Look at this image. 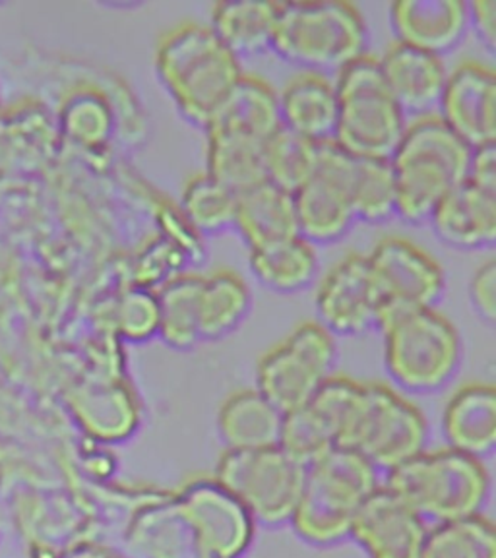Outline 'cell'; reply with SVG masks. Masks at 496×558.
I'll list each match as a JSON object with an SVG mask.
<instances>
[{
    "mask_svg": "<svg viewBox=\"0 0 496 558\" xmlns=\"http://www.w3.org/2000/svg\"><path fill=\"white\" fill-rule=\"evenodd\" d=\"M154 66L179 113L206 129L244 70L241 59L221 44L208 22L184 20L159 35Z\"/></svg>",
    "mask_w": 496,
    "mask_h": 558,
    "instance_id": "cell-1",
    "label": "cell"
},
{
    "mask_svg": "<svg viewBox=\"0 0 496 558\" xmlns=\"http://www.w3.org/2000/svg\"><path fill=\"white\" fill-rule=\"evenodd\" d=\"M471 154L473 149L438 114L410 119L390 156L398 218L411 226L428 221L446 194L468 179Z\"/></svg>",
    "mask_w": 496,
    "mask_h": 558,
    "instance_id": "cell-2",
    "label": "cell"
},
{
    "mask_svg": "<svg viewBox=\"0 0 496 558\" xmlns=\"http://www.w3.org/2000/svg\"><path fill=\"white\" fill-rule=\"evenodd\" d=\"M368 27L346 0L279 2L271 51L299 70L330 74L365 54Z\"/></svg>",
    "mask_w": 496,
    "mask_h": 558,
    "instance_id": "cell-3",
    "label": "cell"
},
{
    "mask_svg": "<svg viewBox=\"0 0 496 558\" xmlns=\"http://www.w3.org/2000/svg\"><path fill=\"white\" fill-rule=\"evenodd\" d=\"M376 485V468L351 448H334L309 463L291 523L313 545L346 539Z\"/></svg>",
    "mask_w": 496,
    "mask_h": 558,
    "instance_id": "cell-4",
    "label": "cell"
},
{
    "mask_svg": "<svg viewBox=\"0 0 496 558\" xmlns=\"http://www.w3.org/2000/svg\"><path fill=\"white\" fill-rule=\"evenodd\" d=\"M386 487L423 520L440 523L481 514L491 477L481 458L446 446L396 465L388 471Z\"/></svg>",
    "mask_w": 496,
    "mask_h": 558,
    "instance_id": "cell-5",
    "label": "cell"
},
{
    "mask_svg": "<svg viewBox=\"0 0 496 558\" xmlns=\"http://www.w3.org/2000/svg\"><path fill=\"white\" fill-rule=\"evenodd\" d=\"M338 121L331 140L353 157L390 159L408 126L396 104L378 57L365 52L334 74Z\"/></svg>",
    "mask_w": 496,
    "mask_h": 558,
    "instance_id": "cell-6",
    "label": "cell"
},
{
    "mask_svg": "<svg viewBox=\"0 0 496 558\" xmlns=\"http://www.w3.org/2000/svg\"><path fill=\"white\" fill-rule=\"evenodd\" d=\"M380 331L384 366L394 384L406 392H436L462 365L460 330L436 306L403 314Z\"/></svg>",
    "mask_w": 496,
    "mask_h": 558,
    "instance_id": "cell-7",
    "label": "cell"
},
{
    "mask_svg": "<svg viewBox=\"0 0 496 558\" xmlns=\"http://www.w3.org/2000/svg\"><path fill=\"white\" fill-rule=\"evenodd\" d=\"M427 436V417L413 401L390 384L363 383L341 448L390 471L423 452Z\"/></svg>",
    "mask_w": 496,
    "mask_h": 558,
    "instance_id": "cell-8",
    "label": "cell"
},
{
    "mask_svg": "<svg viewBox=\"0 0 496 558\" xmlns=\"http://www.w3.org/2000/svg\"><path fill=\"white\" fill-rule=\"evenodd\" d=\"M305 463L281 446L221 453L216 483L243 506L251 520L268 525L291 522L305 481Z\"/></svg>",
    "mask_w": 496,
    "mask_h": 558,
    "instance_id": "cell-9",
    "label": "cell"
},
{
    "mask_svg": "<svg viewBox=\"0 0 496 558\" xmlns=\"http://www.w3.org/2000/svg\"><path fill=\"white\" fill-rule=\"evenodd\" d=\"M336 357V336L318 320H303L258 359L256 390L281 413L297 410L330 378Z\"/></svg>",
    "mask_w": 496,
    "mask_h": 558,
    "instance_id": "cell-10",
    "label": "cell"
},
{
    "mask_svg": "<svg viewBox=\"0 0 496 558\" xmlns=\"http://www.w3.org/2000/svg\"><path fill=\"white\" fill-rule=\"evenodd\" d=\"M366 260L380 299L378 330L403 314L435 308L445 295L443 264L408 236H383L366 254Z\"/></svg>",
    "mask_w": 496,
    "mask_h": 558,
    "instance_id": "cell-11",
    "label": "cell"
},
{
    "mask_svg": "<svg viewBox=\"0 0 496 558\" xmlns=\"http://www.w3.org/2000/svg\"><path fill=\"white\" fill-rule=\"evenodd\" d=\"M353 156L326 140L318 146L313 173L293 192L299 235L314 246L331 244L358 223L351 202Z\"/></svg>",
    "mask_w": 496,
    "mask_h": 558,
    "instance_id": "cell-12",
    "label": "cell"
},
{
    "mask_svg": "<svg viewBox=\"0 0 496 558\" xmlns=\"http://www.w3.org/2000/svg\"><path fill=\"white\" fill-rule=\"evenodd\" d=\"M361 384L346 375H331L311 400L283 413L279 446L309 465L343 445Z\"/></svg>",
    "mask_w": 496,
    "mask_h": 558,
    "instance_id": "cell-13",
    "label": "cell"
},
{
    "mask_svg": "<svg viewBox=\"0 0 496 558\" xmlns=\"http://www.w3.org/2000/svg\"><path fill=\"white\" fill-rule=\"evenodd\" d=\"M378 291L366 254L349 253L334 262L314 291L316 320L334 336H359L376 328Z\"/></svg>",
    "mask_w": 496,
    "mask_h": 558,
    "instance_id": "cell-14",
    "label": "cell"
},
{
    "mask_svg": "<svg viewBox=\"0 0 496 558\" xmlns=\"http://www.w3.org/2000/svg\"><path fill=\"white\" fill-rule=\"evenodd\" d=\"M436 114L471 149L496 144V72L477 59L458 62L446 76Z\"/></svg>",
    "mask_w": 496,
    "mask_h": 558,
    "instance_id": "cell-15",
    "label": "cell"
},
{
    "mask_svg": "<svg viewBox=\"0 0 496 558\" xmlns=\"http://www.w3.org/2000/svg\"><path fill=\"white\" fill-rule=\"evenodd\" d=\"M371 558H421L427 525L388 487H376L359 510L351 533Z\"/></svg>",
    "mask_w": 496,
    "mask_h": 558,
    "instance_id": "cell-16",
    "label": "cell"
},
{
    "mask_svg": "<svg viewBox=\"0 0 496 558\" xmlns=\"http://www.w3.org/2000/svg\"><path fill=\"white\" fill-rule=\"evenodd\" d=\"M388 17L394 41L436 57L458 49L470 32V12L463 0H396Z\"/></svg>",
    "mask_w": 496,
    "mask_h": 558,
    "instance_id": "cell-17",
    "label": "cell"
},
{
    "mask_svg": "<svg viewBox=\"0 0 496 558\" xmlns=\"http://www.w3.org/2000/svg\"><path fill=\"white\" fill-rule=\"evenodd\" d=\"M378 62L386 86L403 113L411 119L436 113L448 76L443 57L392 41Z\"/></svg>",
    "mask_w": 496,
    "mask_h": 558,
    "instance_id": "cell-18",
    "label": "cell"
},
{
    "mask_svg": "<svg viewBox=\"0 0 496 558\" xmlns=\"http://www.w3.org/2000/svg\"><path fill=\"white\" fill-rule=\"evenodd\" d=\"M428 223L450 248H488L496 241V192L465 179L440 201Z\"/></svg>",
    "mask_w": 496,
    "mask_h": 558,
    "instance_id": "cell-19",
    "label": "cell"
},
{
    "mask_svg": "<svg viewBox=\"0 0 496 558\" xmlns=\"http://www.w3.org/2000/svg\"><path fill=\"white\" fill-rule=\"evenodd\" d=\"M279 121L313 142L331 140L338 121V94L330 74L299 70L278 92Z\"/></svg>",
    "mask_w": 496,
    "mask_h": 558,
    "instance_id": "cell-20",
    "label": "cell"
},
{
    "mask_svg": "<svg viewBox=\"0 0 496 558\" xmlns=\"http://www.w3.org/2000/svg\"><path fill=\"white\" fill-rule=\"evenodd\" d=\"M186 512L198 530L202 547L214 558H235L251 541V515L216 481L192 490Z\"/></svg>",
    "mask_w": 496,
    "mask_h": 558,
    "instance_id": "cell-21",
    "label": "cell"
},
{
    "mask_svg": "<svg viewBox=\"0 0 496 558\" xmlns=\"http://www.w3.org/2000/svg\"><path fill=\"white\" fill-rule=\"evenodd\" d=\"M443 433L453 450L483 458L496 446V392L488 383L460 386L446 401Z\"/></svg>",
    "mask_w": 496,
    "mask_h": 558,
    "instance_id": "cell-22",
    "label": "cell"
},
{
    "mask_svg": "<svg viewBox=\"0 0 496 558\" xmlns=\"http://www.w3.org/2000/svg\"><path fill=\"white\" fill-rule=\"evenodd\" d=\"M233 229L249 251L299 236L293 194L270 181L237 194Z\"/></svg>",
    "mask_w": 496,
    "mask_h": 558,
    "instance_id": "cell-23",
    "label": "cell"
},
{
    "mask_svg": "<svg viewBox=\"0 0 496 558\" xmlns=\"http://www.w3.org/2000/svg\"><path fill=\"white\" fill-rule=\"evenodd\" d=\"M283 413L256 388L229 393L218 410L219 435L231 450L279 445Z\"/></svg>",
    "mask_w": 496,
    "mask_h": 558,
    "instance_id": "cell-24",
    "label": "cell"
},
{
    "mask_svg": "<svg viewBox=\"0 0 496 558\" xmlns=\"http://www.w3.org/2000/svg\"><path fill=\"white\" fill-rule=\"evenodd\" d=\"M278 12L279 2L270 0L216 2L209 10L208 26L239 59L253 57L270 51Z\"/></svg>",
    "mask_w": 496,
    "mask_h": 558,
    "instance_id": "cell-25",
    "label": "cell"
},
{
    "mask_svg": "<svg viewBox=\"0 0 496 558\" xmlns=\"http://www.w3.org/2000/svg\"><path fill=\"white\" fill-rule=\"evenodd\" d=\"M253 291L243 274L231 268L202 274L198 293V330L202 341L221 340L246 320Z\"/></svg>",
    "mask_w": 496,
    "mask_h": 558,
    "instance_id": "cell-26",
    "label": "cell"
},
{
    "mask_svg": "<svg viewBox=\"0 0 496 558\" xmlns=\"http://www.w3.org/2000/svg\"><path fill=\"white\" fill-rule=\"evenodd\" d=\"M206 173L241 194L266 181L264 140L221 126H206Z\"/></svg>",
    "mask_w": 496,
    "mask_h": 558,
    "instance_id": "cell-27",
    "label": "cell"
},
{
    "mask_svg": "<svg viewBox=\"0 0 496 558\" xmlns=\"http://www.w3.org/2000/svg\"><path fill=\"white\" fill-rule=\"evenodd\" d=\"M249 266L261 286L291 295L313 283L320 268V256L313 243L299 235L249 251Z\"/></svg>",
    "mask_w": 496,
    "mask_h": 558,
    "instance_id": "cell-28",
    "label": "cell"
},
{
    "mask_svg": "<svg viewBox=\"0 0 496 558\" xmlns=\"http://www.w3.org/2000/svg\"><path fill=\"white\" fill-rule=\"evenodd\" d=\"M208 126H221L243 132L268 142L281 126L279 121L278 89L258 74H246L239 80L233 94L227 97Z\"/></svg>",
    "mask_w": 496,
    "mask_h": 558,
    "instance_id": "cell-29",
    "label": "cell"
},
{
    "mask_svg": "<svg viewBox=\"0 0 496 558\" xmlns=\"http://www.w3.org/2000/svg\"><path fill=\"white\" fill-rule=\"evenodd\" d=\"M202 274L181 271L156 289L159 305V340L169 348L192 349L201 343L198 293Z\"/></svg>",
    "mask_w": 496,
    "mask_h": 558,
    "instance_id": "cell-30",
    "label": "cell"
},
{
    "mask_svg": "<svg viewBox=\"0 0 496 558\" xmlns=\"http://www.w3.org/2000/svg\"><path fill=\"white\" fill-rule=\"evenodd\" d=\"M80 417L97 438L122 440L138 427V396L122 380L97 386L80 401Z\"/></svg>",
    "mask_w": 496,
    "mask_h": 558,
    "instance_id": "cell-31",
    "label": "cell"
},
{
    "mask_svg": "<svg viewBox=\"0 0 496 558\" xmlns=\"http://www.w3.org/2000/svg\"><path fill=\"white\" fill-rule=\"evenodd\" d=\"M351 202L358 221L380 226L398 216V192L390 159L353 157Z\"/></svg>",
    "mask_w": 496,
    "mask_h": 558,
    "instance_id": "cell-32",
    "label": "cell"
},
{
    "mask_svg": "<svg viewBox=\"0 0 496 558\" xmlns=\"http://www.w3.org/2000/svg\"><path fill=\"white\" fill-rule=\"evenodd\" d=\"M179 204L184 218L202 236L219 235L233 229L237 194L206 171L189 177Z\"/></svg>",
    "mask_w": 496,
    "mask_h": 558,
    "instance_id": "cell-33",
    "label": "cell"
},
{
    "mask_svg": "<svg viewBox=\"0 0 496 558\" xmlns=\"http://www.w3.org/2000/svg\"><path fill=\"white\" fill-rule=\"evenodd\" d=\"M421 558H496L495 523L483 514L436 523L427 530Z\"/></svg>",
    "mask_w": 496,
    "mask_h": 558,
    "instance_id": "cell-34",
    "label": "cell"
},
{
    "mask_svg": "<svg viewBox=\"0 0 496 558\" xmlns=\"http://www.w3.org/2000/svg\"><path fill=\"white\" fill-rule=\"evenodd\" d=\"M318 146V142L279 126L264 146L266 181L293 194L313 173Z\"/></svg>",
    "mask_w": 496,
    "mask_h": 558,
    "instance_id": "cell-35",
    "label": "cell"
},
{
    "mask_svg": "<svg viewBox=\"0 0 496 558\" xmlns=\"http://www.w3.org/2000/svg\"><path fill=\"white\" fill-rule=\"evenodd\" d=\"M114 330L122 340L146 343L159 336V305L154 289L132 286L114 306Z\"/></svg>",
    "mask_w": 496,
    "mask_h": 558,
    "instance_id": "cell-36",
    "label": "cell"
},
{
    "mask_svg": "<svg viewBox=\"0 0 496 558\" xmlns=\"http://www.w3.org/2000/svg\"><path fill=\"white\" fill-rule=\"evenodd\" d=\"M64 122L70 136L89 148L104 146L114 129L111 105L94 92L82 94L69 105Z\"/></svg>",
    "mask_w": 496,
    "mask_h": 558,
    "instance_id": "cell-37",
    "label": "cell"
},
{
    "mask_svg": "<svg viewBox=\"0 0 496 558\" xmlns=\"http://www.w3.org/2000/svg\"><path fill=\"white\" fill-rule=\"evenodd\" d=\"M189 260L186 254L174 246L166 236H157L140 248L138 258L134 262V283L138 288L154 289L164 286L167 279L184 271L181 266Z\"/></svg>",
    "mask_w": 496,
    "mask_h": 558,
    "instance_id": "cell-38",
    "label": "cell"
},
{
    "mask_svg": "<svg viewBox=\"0 0 496 558\" xmlns=\"http://www.w3.org/2000/svg\"><path fill=\"white\" fill-rule=\"evenodd\" d=\"M470 301L475 313L485 323L493 324L496 318V262L488 258L477 270L473 271L470 281Z\"/></svg>",
    "mask_w": 496,
    "mask_h": 558,
    "instance_id": "cell-39",
    "label": "cell"
},
{
    "mask_svg": "<svg viewBox=\"0 0 496 558\" xmlns=\"http://www.w3.org/2000/svg\"><path fill=\"white\" fill-rule=\"evenodd\" d=\"M470 29L477 34V39L487 51H495L496 45V2L495 0H475L468 2Z\"/></svg>",
    "mask_w": 496,
    "mask_h": 558,
    "instance_id": "cell-40",
    "label": "cell"
},
{
    "mask_svg": "<svg viewBox=\"0 0 496 558\" xmlns=\"http://www.w3.org/2000/svg\"><path fill=\"white\" fill-rule=\"evenodd\" d=\"M468 179L483 189L496 192V144L473 149Z\"/></svg>",
    "mask_w": 496,
    "mask_h": 558,
    "instance_id": "cell-41",
    "label": "cell"
}]
</instances>
